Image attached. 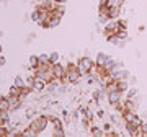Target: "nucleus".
Wrapping results in <instances>:
<instances>
[{
  "instance_id": "f257e3e1",
  "label": "nucleus",
  "mask_w": 147,
  "mask_h": 137,
  "mask_svg": "<svg viewBox=\"0 0 147 137\" xmlns=\"http://www.w3.org/2000/svg\"><path fill=\"white\" fill-rule=\"evenodd\" d=\"M47 124H49V116H47V114H38L36 118H33V119H31L30 127L34 129L38 134H41V132L46 131Z\"/></svg>"
},
{
  "instance_id": "f03ea898",
  "label": "nucleus",
  "mask_w": 147,
  "mask_h": 137,
  "mask_svg": "<svg viewBox=\"0 0 147 137\" xmlns=\"http://www.w3.org/2000/svg\"><path fill=\"white\" fill-rule=\"evenodd\" d=\"M80 79H82V75H80L79 68H77V64L70 62L67 67H65V80H67L69 83L77 85L80 82Z\"/></svg>"
},
{
  "instance_id": "7ed1b4c3",
  "label": "nucleus",
  "mask_w": 147,
  "mask_h": 137,
  "mask_svg": "<svg viewBox=\"0 0 147 137\" xmlns=\"http://www.w3.org/2000/svg\"><path fill=\"white\" fill-rule=\"evenodd\" d=\"M95 67V60L88 57V56H84V57L79 59V62H77V68H79V72L82 77H87V75L93 70Z\"/></svg>"
},
{
  "instance_id": "20e7f679",
  "label": "nucleus",
  "mask_w": 147,
  "mask_h": 137,
  "mask_svg": "<svg viewBox=\"0 0 147 137\" xmlns=\"http://www.w3.org/2000/svg\"><path fill=\"white\" fill-rule=\"evenodd\" d=\"M110 77L113 80H129V77H131V72L127 70V68L124 67H119V68H115V70H111L110 72Z\"/></svg>"
},
{
  "instance_id": "39448f33",
  "label": "nucleus",
  "mask_w": 147,
  "mask_h": 137,
  "mask_svg": "<svg viewBox=\"0 0 147 137\" xmlns=\"http://www.w3.org/2000/svg\"><path fill=\"white\" fill-rule=\"evenodd\" d=\"M53 77L54 79H59V80H65V67H64L61 62H56L53 64Z\"/></svg>"
},
{
  "instance_id": "423d86ee",
  "label": "nucleus",
  "mask_w": 147,
  "mask_h": 137,
  "mask_svg": "<svg viewBox=\"0 0 147 137\" xmlns=\"http://www.w3.org/2000/svg\"><path fill=\"white\" fill-rule=\"evenodd\" d=\"M123 95H124V93H121L119 90H115V91H111V93H106V101H108L111 106H116L121 100H123Z\"/></svg>"
},
{
  "instance_id": "0eeeda50",
  "label": "nucleus",
  "mask_w": 147,
  "mask_h": 137,
  "mask_svg": "<svg viewBox=\"0 0 147 137\" xmlns=\"http://www.w3.org/2000/svg\"><path fill=\"white\" fill-rule=\"evenodd\" d=\"M118 30H119V26H118V20H108L103 25V33L106 34H111V33H118Z\"/></svg>"
},
{
  "instance_id": "6e6552de",
  "label": "nucleus",
  "mask_w": 147,
  "mask_h": 137,
  "mask_svg": "<svg viewBox=\"0 0 147 137\" xmlns=\"http://www.w3.org/2000/svg\"><path fill=\"white\" fill-rule=\"evenodd\" d=\"M46 85H47L46 80H42V79H39V77H36V75H34V80H33V83L30 85V87L33 88V91L41 93V91H44V90H46Z\"/></svg>"
},
{
  "instance_id": "1a4fd4ad",
  "label": "nucleus",
  "mask_w": 147,
  "mask_h": 137,
  "mask_svg": "<svg viewBox=\"0 0 147 137\" xmlns=\"http://www.w3.org/2000/svg\"><path fill=\"white\" fill-rule=\"evenodd\" d=\"M61 21H62V16H57V15H54V13H49V15H47V25H49V30L57 28L59 25H61Z\"/></svg>"
},
{
  "instance_id": "9d476101",
  "label": "nucleus",
  "mask_w": 147,
  "mask_h": 137,
  "mask_svg": "<svg viewBox=\"0 0 147 137\" xmlns=\"http://www.w3.org/2000/svg\"><path fill=\"white\" fill-rule=\"evenodd\" d=\"M106 41L110 42L111 46H118V48H123L124 46V41H121L116 33H111V34H106Z\"/></svg>"
},
{
  "instance_id": "9b49d317",
  "label": "nucleus",
  "mask_w": 147,
  "mask_h": 137,
  "mask_svg": "<svg viewBox=\"0 0 147 137\" xmlns=\"http://www.w3.org/2000/svg\"><path fill=\"white\" fill-rule=\"evenodd\" d=\"M108 20H110L108 8L106 7H100V11H98V25H105Z\"/></svg>"
},
{
  "instance_id": "f8f14e48",
  "label": "nucleus",
  "mask_w": 147,
  "mask_h": 137,
  "mask_svg": "<svg viewBox=\"0 0 147 137\" xmlns=\"http://www.w3.org/2000/svg\"><path fill=\"white\" fill-rule=\"evenodd\" d=\"M10 119V109H0V124L2 126H8Z\"/></svg>"
},
{
  "instance_id": "ddd939ff",
  "label": "nucleus",
  "mask_w": 147,
  "mask_h": 137,
  "mask_svg": "<svg viewBox=\"0 0 147 137\" xmlns=\"http://www.w3.org/2000/svg\"><path fill=\"white\" fill-rule=\"evenodd\" d=\"M49 13H54V15H57V16H64V13H65V3H56L49 10Z\"/></svg>"
},
{
  "instance_id": "4468645a",
  "label": "nucleus",
  "mask_w": 147,
  "mask_h": 137,
  "mask_svg": "<svg viewBox=\"0 0 147 137\" xmlns=\"http://www.w3.org/2000/svg\"><path fill=\"white\" fill-rule=\"evenodd\" d=\"M111 59L110 54H106V52H98L96 54V59H95V64H98V65H105L108 60Z\"/></svg>"
},
{
  "instance_id": "2eb2a0df",
  "label": "nucleus",
  "mask_w": 147,
  "mask_h": 137,
  "mask_svg": "<svg viewBox=\"0 0 147 137\" xmlns=\"http://www.w3.org/2000/svg\"><path fill=\"white\" fill-rule=\"evenodd\" d=\"M108 15H110V20H118L121 16V5L108 8Z\"/></svg>"
},
{
  "instance_id": "dca6fc26",
  "label": "nucleus",
  "mask_w": 147,
  "mask_h": 137,
  "mask_svg": "<svg viewBox=\"0 0 147 137\" xmlns=\"http://www.w3.org/2000/svg\"><path fill=\"white\" fill-rule=\"evenodd\" d=\"M47 116H49V114H47ZM49 122L53 124V127H54V129H62V127H64V122H62V119H59V118L53 116V114L49 116Z\"/></svg>"
},
{
  "instance_id": "f3484780",
  "label": "nucleus",
  "mask_w": 147,
  "mask_h": 137,
  "mask_svg": "<svg viewBox=\"0 0 147 137\" xmlns=\"http://www.w3.org/2000/svg\"><path fill=\"white\" fill-rule=\"evenodd\" d=\"M136 111H127L124 109L123 111V119H124V122H132L134 119H136Z\"/></svg>"
},
{
  "instance_id": "a211bd4d",
  "label": "nucleus",
  "mask_w": 147,
  "mask_h": 137,
  "mask_svg": "<svg viewBox=\"0 0 147 137\" xmlns=\"http://www.w3.org/2000/svg\"><path fill=\"white\" fill-rule=\"evenodd\" d=\"M105 96H106V90L103 88V87H98V90L93 93V100H96L98 103H100V101L103 100Z\"/></svg>"
},
{
  "instance_id": "6ab92c4d",
  "label": "nucleus",
  "mask_w": 147,
  "mask_h": 137,
  "mask_svg": "<svg viewBox=\"0 0 147 137\" xmlns=\"http://www.w3.org/2000/svg\"><path fill=\"white\" fill-rule=\"evenodd\" d=\"M118 90L121 93H126L129 90V80H118Z\"/></svg>"
},
{
  "instance_id": "aec40b11",
  "label": "nucleus",
  "mask_w": 147,
  "mask_h": 137,
  "mask_svg": "<svg viewBox=\"0 0 147 137\" xmlns=\"http://www.w3.org/2000/svg\"><path fill=\"white\" fill-rule=\"evenodd\" d=\"M38 65H39V59H38V56H31V57H30V65H28V68L34 72Z\"/></svg>"
},
{
  "instance_id": "412c9836",
  "label": "nucleus",
  "mask_w": 147,
  "mask_h": 137,
  "mask_svg": "<svg viewBox=\"0 0 147 137\" xmlns=\"http://www.w3.org/2000/svg\"><path fill=\"white\" fill-rule=\"evenodd\" d=\"M13 85H16L18 88H23V87H26V80L23 79L21 75H16L15 79H13Z\"/></svg>"
},
{
  "instance_id": "4be33fe9",
  "label": "nucleus",
  "mask_w": 147,
  "mask_h": 137,
  "mask_svg": "<svg viewBox=\"0 0 147 137\" xmlns=\"http://www.w3.org/2000/svg\"><path fill=\"white\" fill-rule=\"evenodd\" d=\"M90 134H92V136H95V137H100V136H103V134H105V131H103V127L93 126V127H90Z\"/></svg>"
},
{
  "instance_id": "5701e85b",
  "label": "nucleus",
  "mask_w": 147,
  "mask_h": 137,
  "mask_svg": "<svg viewBox=\"0 0 147 137\" xmlns=\"http://www.w3.org/2000/svg\"><path fill=\"white\" fill-rule=\"evenodd\" d=\"M116 34H118V38H119L121 41H126L127 38H129V31H127V30H123V28H119Z\"/></svg>"
},
{
  "instance_id": "b1692460",
  "label": "nucleus",
  "mask_w": 147,
  "mask_h": 137,
  "mask_svg": "<svg viewBox=\"0 0 147 137\" xmlns=\"http://www.w3.org/2000/svg\"><path fill=\"white\" fill-rule=\"evenodd\" d=\"M21 132H23V136H25V137H36L38 136V132L34 131V129H31L30 126H28L26 129H23Z\"/></svg>"
},
{
  "instance_id": "393cba45",
  "label": "nucleus",
  "mask_w": 147,
  "mask_h": 137,
  "mask_svg": "<svg viewBox=\"0 0 147 137\" xmlns=\"http://www.w3.org/2000/svg\"><path fill=\"white\" fill-rule=\"evenodd\" d=\"M8 93H10V95H15V96H20V95H21V88H18L16 85L11 83L10 88H8Z\"/></svg>"
},
{
  "instance_id": "a878e982",
  "label": "nucleus",
  "mask_w": 147,
  "mask_h": 137,
  "mask_svg": "<svg viewBox=\"0 0 147 137\" xmlns=\"http://www.w3.org/2000/svg\"><path fill=\"white\" fill-rule=\"evenodd\" d=\"M123 3H124V0H108V2H106V8H111V7H118V5L123 7Z\"/></svg>"
},
{
  "instance_id": "bb28decb",
  "label": "nucleus",
  "mask_w": 147,
  "mask_h": 137,
  "mask_svg": "<svg viewBox=\"0 0 147 137\" xmlns=\"http://www.w3.org/2000/svg\"><path fill=\"white\" fill-rule=\"evenodd\" d=\"M124 98H129V100H132V98H137V88H134V87H132V88H129L126 91V96H124Z\"/></svg>"
},
{
  "instance_id": "cd10ccee",
  "label": "nucleus",
  "mask_w": 147,
  "mask_h": 137,
  "mask_svg": "<svg viewBox=\"0 0 147 137\" xmlns=\"http://www.w3.org/2000/svg\"><path fill=\"white\" fill-rule=\"evenodd\" d=\"M38 114H39V113H38V109L31 108V109H28V111H26V114H25V116H26L28 119H33V118H36Z\"/></svg>"
},
{
  "instance_id": "c85d7f7f",
  "label": "nucleus",
  "mask_w": 147,
  "mask_h": 137,
  "mask_svg": "<svg viewBox=\"0 0 147 137\" xmlns=\"http://www.w3.org/2000/svg\"><path fill=\"white\" fill-rule=\"evenodd\" d=\"M38 59H39V64H51L49 54H41V56H38Z\"/></svg>"
},
{
  "instance_id": "c756f323",
  "label": "nucleus",
  "mask_w": 147,
  "mask_h": 137,
  "mask_svg": "<svg viewBox=\"0 0 147 137\" xmlns=\"http://www.w3.org/2000/svg\"><path fill=\"white\" fill-rule=\"evenodd\" d=\"M59 59H61V56H59V52H51V54H49V60H51V64H56V62H59Z\"/></svg>"
},
{
  "instance_id": "7c9ffc66",
  "label": "nucleus",
  "mask_w": 147,
  "mask_h": 137,
  "mask_svg": "<svg viewBox=\"0 0 147 137\" xmlns=\"http://www.w3.org/2000/svg\"><path fill=\"white\" fill-rule=\"evenodd\" d=\"M8 131H10L8 126H2V124H0V137H7L8 136Z\"/></svg>"
},
{
  "instance_id": "2f4dec72",
  "label": "nucleus",
  "mask_w": 147,
  "mask_h": 137,
  "mask_svg": "<svg viewBox=\"0 0 147 137\" xmlns=\"http://www.w3.org/2000/svg\"><path fill=\"white\" fill-rule=\"evenodd\" d=\"M118 26L123 28V30H127V21L123 20V18H118Z\"/></svg>"
},
{
  "instance_id": "473e14b6",
  "label": "nucleus",
  "mask_w": 147,
  "mask_h": 137,
  "mask_svg": "<svg viewBox=\"0 0 147 137\" xmlns=\"http://www.w3.org/2000/svg\"><path fill=\"white\" fill-rule=\"evenodd\" d=\"M54 136H56V137L65 136V131H64V127H62V129H54Z\"/></svg>"
},
{
  "instance_id": "72a5a7b5",
  "label": "nucleus",
  "mask_w": 147,
  "mask_h": 137,
  "mask_svg": "<svg viewBox=\"0 0 147 137\" xmlns=\"http://www.w3.org/2000/svg\"><path fill=\"white\" fill-rule=\"evenodd\" d=\"M139 129H141V134H144V136H147V122H142Z\"/></svg>"
},
{
  "instance_id": "f704fd0d",
  "label": "nucleus",
  "mask_w": 147,
  "mask_h": 137,
  "mask_svg": "<svg viewBox=\"0 0 147 137\" xmlns=\"http://www.w3.org/2000/svg\"><path fill=\"white\" fill-rule=\"evenodd\" d=\"M96 116L100 118V119H103V118L106 116V113H105V109H101V108H100V109H96Z\"/></svg>"
},
{
  "instance_id": "c9c22d12",
  "label": "nucleus",
  "mask_w": 147,
  "mask_h": 137,
  "mask_svg": "<svg viewBox=\"0 0 147 137\" xmlns=\"http://www.w3.org/2000/svg\"><path fill=\"white\" fill-rule=\"evenodd\" d=\"M65 90H67V88H65L64 85H59V87H57V90H56V91H57V93H65Z\"/></svg>"
},
{
  "instance_id": "e433bc0d",
  "label": "nucleus",
  "mask_w": 147,
  "mask_h": 137,
  "mask_svg": "<svg viewBox=\"0 0 147 137\" xmlns=\"http://www.w3.org/2000/svg\"><path fill=\"white\" fill-rule=\"evenodd\" d=\"M110 121H111V124H118V118L115 114H110Z\"/></svg>"
},
{
  "instance_id": "4c0bfd02",
  "label": "nucleus",
  "mask_w": 147,
  "mask_h": 137,
  "mask_svg": "<svg viewBox=\"0 0 147 137\" xmlns=\"http://www.w3.org/2000/svg\"><path fill=\"white\" fill-rule=\"evenodd\" d=\"M110 129H111V124H110V122H105V124H103V131L110 132Z\"/></svg>"
},
{
  "instance_id": "58836bf2",
  "label": "nucleus",
  "mask_w": 147,
  "mask_h": 137,
  "mask_svg": "<svg viewBox=\"0 0 147 137\" xmlns=\"http://www.w3.org/2000/svg\"><path fill=\"white\" fill-rule=\"evenodd\" d=\"M7 64V59L3 57V56H2V54H0V67H3V65H5Z\"/></svg>"
},
{
  "instance_id": "ea45409f",
  "label": "nucleus",
  "mask_w": 147,
  "mask_h": 137,
  "mask_svg": "<svg viewBox=\"0 0 147 137\" xmlns=\"http://www.w3.org/2000/svg\"><path fill=\"white\" fill-rule=\"evenodd\" d=\"M67 0H54V3H65Z\"/></svg>"
},
{
  "instance_id": "a19ab883",
  "label": "nucleus",
  "mask_w": 147,
  "mask_h": 137,
  "mask_svg": "<svg viewBox=\"0 0 147 137\" xmlns=\"http://www.w3.org/2000/svg\"><path fill=\"white\" fill-rule=\"evenodd\" d=\"M129 79H131V83H136V82H137V79H136V77H132V75L129 77Z\"/></svg>"
},
{
  "instance_id": "79ce46f5",
  "label": "nucleus",
  "mask_w": 147,
  "mask_h": 137,
  "mask_svg": "<svg viewBox=\"0 0 147 137\" xmlns=\"http://www.w3.org/2000/svg\"><path fill=\"white\" fill-rule=\"evenodd\" d=\"M2 49H3V48H2V42H0V54H2Z\"/></svg>"
},
{
  "instance_id": "37998d69",
  "label": "nucleus",
  "mask_w": 147,
  "mask_h": 137,
  "mask_svg": "<svg viewBox=\"0 0 147 137\" xmlns=\"http://www.w3.org/2000/svg\"><path fill=\"white\" fill-rule=\"evenodd\" d=\"M2 36H3V33H2V31H0V38H2Z\"/></svg>"
}]
</instances>
